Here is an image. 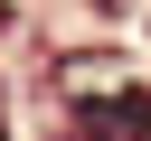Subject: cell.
<instances>
[{"instance_id": "3957f363", "label": "cell", "mask_w": 151, "mask_h": 141, "mask_svg": "<svg viewBox=\"0 0 151 141\" xmlns=\"http://www.w3.org/2000/svg\"><path fill=\"white\" fill-rule=\"evenodd\" d=\"M0 141H9V132H0Z\"/></svg>"}, {"instance_id": "6da1fadb", "label": "cell", "mask_w": 151, "mask_h": 141, "mask_svg": "<svg viewBox=\"0 0 151 141\" xmlns=\"http://www.w3.org/2000/svg\"><path fill=\"white\" fill-rule=\"evenodd\" d=\"M57 94H66L76 113H94V103H123V94H132V56H113V47H85V56H66V66H57Z\"/></svg>"}, {"instance_id": "7a4b0ae2", "label": "cell", "mask_w": 151, "mask_h": 141, "mask_svg": "<svg viewBox=\"0 0 151 141\" xmlns=\"http://www.w3.org/2000/svg\"><path fill=\"white\" fill-rule=\"evenodd\" d=\"M0 28H9V0H0Z\"/></svg>"}]
</instances>
